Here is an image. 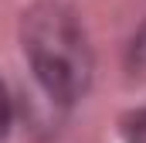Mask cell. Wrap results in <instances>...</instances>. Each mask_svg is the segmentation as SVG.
I'll use <instances>...</instances> for the list:
<instances>
[{
	"label": "cell",
	"mask_w": 146,
	"mask_h": 143,
	"mask_svg": "<svg viewBox=\"0 0 146 143\" xmlns=\"http://www.w3.org/2000/svg\"><path fill=\"white\" fill-rule=\"evenodd\" d=\"M21 48L34 72L41 92L68 106L85 96L92 82V48L85 27L68 3L61 0H37L21 17Z\"/></svg>",
	"instance_id": "obj_1"
},
{
	"label": "cell",
	"mask_w": 146,
	"mask_h": 143,
	"mask_svg": "<svg viewBox=\"0 0 146 143\" xmlns=\"http://www.w3.org/2000/svg\"><path fill=\"white\" fill-rule=\"evenodd\" d=\"M129 68L146 72V21L136 27V34L129 37Z\"/></svg>",
	"instance_id": "obj_3"
},
{
	"label": "cell",
	"mask_w": 146,
	"mask_h": 143,
	"mask_svg": "<svg viewBox=\"0 0 146 143\" xmlns=\"http://www.w3.org/2000/svg\"><path fill=\"white\" fill-rule=\"evenodd\" d=\"M119 136H122V143H146V106H136L129 112H122Z\"/></svg>",
	"instance_id": "obj_2"
},
{
	"label": "cell",
	"mask_w": 146,
	"mask_h": 143,
	"mask_svg": "<svg viewBox=\"0 0 146 143\" xmlns=\"http://www.w3.org/2000/svg\"><path fill=\"white\" fill-rule=\"evenodd\" d=\"M10 119H14L10 92H7V85H3V78H0V140H3V136H7V130H10Z\"/></svg>",
	"instance_id": "obj_4"
}]
</instances>
